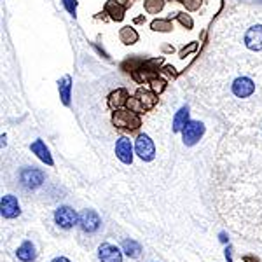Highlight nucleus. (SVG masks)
Instances as JSON below:
<instances>
[{"mask_svg": "<svg viewBox=\"0 0 262 262\" xmlns=\"http://www.w3.org/2000/svg\"><path fill=\"white\" fill-rule=\"evenodd\" d=\"M173 26H171L170 21H166V19H157V21L152 23V30H159V32H168L171 30Z\"/></svg>", "mask_w": 262, "mask_h": 262, "instance_id": "obj_19", "label": "nucleus"}, {"mask_svg": "<svg viewBox=\"0 0 262 262\" xmlns=\"http://www.w3.org/2000/svg\"><path fill=\"white\" fill-rule=\"evenodd\" d=\"M98 259H100V262H122V253L117 246L103 243L98 248Z\"/></svg>", "mask_w": 262, "mask_h": 262, "instance_id": "obj_9", "label": "nucleus"}, {"mask_svg": "<svg viewBox=\"0 0 262 262\" xmlns=\"http://www.w3.org/2000/svg\"><path fill=\"white\" fill-rule=\"evenodd\" d=\"M122 250H124L126 255H130V257H138L140 252H142V245L136 243L135 240H124L122 241Z\"/></svg>", "mask_w": 262, "mask_h": 262, "instance_id": "obj_16", "label": "nucleus"}, {"mask_svg": "<svg viewBox=\"0 0 262 262\" xmlns=\"http://www.w3.org/2000/svg\"><path fill=\"white\" fill-rule=\"evenodd\" d=\"M0 208H2V215L5 218H14L17 215L21 213V210H19V203L14 196H4L2 197V203H0Z\"/></svg>", "mask_w": 262, "mask_h": 262, "instance_id": "obj_10", "label": "nucleus"}, {"mask_svg": "<svg viewBox=\"0 0 262 262\" xmlns=\"http://www.w3.org/2000/svg\"><path fill=\"white\" fill-rule=\"evenodd\" d=\"M30 148H32V152L37 154V156H39L44 163H48V164H52V157H51V154H49L48 147L44 145L42 140H37V142H33Z\"/></svg>", "mask_w": 262, "mask_h": 262, "instance_id": "obj_13", "label": "nucleus"}, {"mask_svg": "<svg viewBox=\"0 0 262 262\" xmlns=\"http://www.w3.org/2000/svg\"><path fill=\"white\" fill-rule=\"evenodd\" d=\"M54 222L61 227V229H70L79 222V215L74 208L70 206H61L54 212Z\"/></svg>", "mask_w": 262, "mask_h": 262, "instance_id": "obj_3", "label": "nucleus"}, {"mask_svg": "<svg viewBox=\"0 0 262 262\" xmlns=\"http://www.w3.org/2000/svg\"><path fill=\"white\" fill-rule=\"evenodd\" d=\"M51 262H70L66 257H56V259H52Z\"/></svg>", "mask_w": 262, "mask_h": 262, "instance_id": "obj_22", "label": "nucleus"}, {"mask_svg": "<svg viewBox=\"0 0 262 262\" xmlns=\"http://www.w3.org/2000/svg\"><path fill=\"white\" fill-rule=\"evenodd\" d=\"M187 119H189V110L183 107V109H180L179 112H177V115H175L173 119V130L175 131H180L185 128V124H187Z\"/></svg>", "mask_w": 262, "mask_h": 262, "instance_id": "obj_15", "label": "nucleus"}, {"mask_svg": "<svg viewBox=\"0 0 262 262\" xmlns=\"http://www.w3.org/2000/svg\"><path fill=\"white\" fill-rule=\"evenodd\" d=\"M119 39H121V42H124V44H135L136 40H138V33L135 32V28L124 26L121 30V33H119Z\"/></svg>", "mask_w": 262, "mask_h": 262, "instance_id": "obj_17", "label": "nucleus"}, {"mask_svg": "<svg viewBox=\"0 0 262 262\" xmlns=\"http://www.w3.org/2000/svg\"><path fill=\"white\" fill-rule=\"evenodd\" d=\"M205 133V124L197 121H189L183 128V144L185 145H194L199 142V138Z\"/></svg>", "mask_w": 262, "mask_h": 262, "instance_id": "obj_4", "label": "nucleus"}, {"mask_svg": "<svg viewBox=\"0 0 262 262\" xmlns=\"http://www.w3.org/2000/svg\"><path fill=\"white\" fill-rule=\"evenodd\" d=\"M19 179H21V183L26 189H35L44 182V173L40 170H35V168H25V170H21Z\"/></svg>", "mask_w": 262, "mask_h": 262, "instance_id": "obj_8", "label": "nucleus"}, {"mask_svg": "<svg viewBox=\"0 0 262 262\" xmlns=\"http://www.w3.org/2000/svg\"><path fill=\"white\" fill-rule=\"evenodd\" d=\"M115 156L124 164H131L133 163V145H131L130 138L121 136L117 140V144H115Z\"/></svg>", "mask_w": 262, "mask_h": 262, "instance_id": "obj_7", "label": "nucleus"}, {"mask_svg": "<svg viewBox=\"0 0 262 262\" xmlns=\"http://www.w3.org/2000/svg\"><path fill=\"white\" fill-rule=\"evenodd\" d=\"M112 122L114 126L121 128V130H138L142 126V119L140 115L135 112V110H124V109H117L112 115Z\"/></svg>", "mask_w": 262, "mask_h": 262, "instance_id": "obj_2", "label": "nucleus"}, {"mask_svg": "<svg viewBox=\"0 0 262 262\" xmlns=\"http://www.w3.org/2000/svg\"><path fill=\"white\" fill-rule=\"evenodd\" d=\"M135 101L138 103L140 110H150V109L156 107L157 96L154 95L152 91H148V89H140L135 96Z\"/></svg>", "mask_w": 262, "mask_h": 262, "instance_id": "obj_11", "label": "nucleus"}, {"mask_svg": "<svg viewBox=\"0 0 262 262\" xmlns=\"http://www.w3.org/2000/svg\"><path fill=\"white\" fill-rule=\"evenodd\" d=\"M226 46L241 48L250 54H262V14L241 16V21H229Z\"/></svg>", "mask_w": 262, "mask_h": 262, "instance_id": "obj_1", "label": "nucleus"}, {"mask_svg": "<svg viewBox=\"0 0 262 262\" xmlns=\"http://www.w3.org/2000/svg\"><path fill=\"white\" fill-rule=\"evenodd\" d=\"M60 93H61V100H63V103L68 105V101H70V77L68 75L63 77V81L60 82Z\"/></svg>", "mask_w": 262, "mask_h": 262, "instance_id": "obj_18", "label": "nucleus"}, {"mask_svg": "<svg viewBox=\"0 0 262 262\" xmlns=\"http://www.w3.org/2000/svg\"><path fill=\"white\" fill-rule=\"evenodd\" d=\"M128 98H130V96H128V91L126 89H117V91L115 93H112V95H110V98H109V105L110 107H115V109H119V107H121V105H124L128 101Z\"/></svg>", "mask_w": 262, "mask_h": 262, "instance_id": "obj_14", "label": "nucleus"}, {"mask_svg": "<svg viewBox=\"0 0 262 262\" xmlns=\"http://www.w3.org/2000/svg\"><path fill=\"white\" fill-rule=\"evenodd\" d=\"M179 19L182 21V25H187L189 28L192 26V21H191V17H187V16H183V14H179Z\"/></svg>", "mask_w": 262, "mask_h": 262, "instance_id": "obj_21", "label": "nucleus"}, {"mask_svg": "<svg viewBox=\"0 0 262 262\" xmlns=\"http://www.w3.org/2000/svg\"><path fill=\"white\" fill-rule=\"evenodd\" d=\"M79 224H81V229H82V231L96 232L98 227H100L101 220L96 212H93V210H84L82 213L79 215Z\"/></svg>", "mask_w": 262, "mask_h": 262, "instance_id": "obj_6", "label": "nucleus"}, {"mask_svg": "<svg viewBox=\"0 0 262 262\" xmlns=\"http://www.w3.org/2000/svg\"><path fill=\"white\" fill-rule=\"evenodd\" d=\"M145 9H147V13H157V11H161L163 9V2L161 0H156V2L152 4V0H147Z\"/></svg>", "mask_w": 262, "mask_h": 262, "instance_id": "obj_20", "label": "nucleus"}, {"mask_svg": "<svg viewBox=\"0 0 262 262\" xmlns=\"http://www.w3.org/2000/svg\"><path fill=\"white\" fill-rule=\"evenodd\" d=\"M17 259L23 262H32L35 259V246L32 241H25V243L17 248Z\"/></svg>", "mask_w": 262, "mask_h": 262, "instance_id": "obj_12", "label": "nucleus"}, {"mask_svg": "<svg viewBox=\"0 0 262 262\" xmlns=\"http://www.w3.org/2000/svg\"><path fill=\"white\" fill-rule=\"evenodd\" d=\"M136 148V154L140 156V159H144V161H152L154 156H156V145L147 135H140L138 140H136L135 144Z\"/></svg>", "mask_w": 262, "mask_h": 262, "instance_id": "obj_5", "label": "nucleus"}]
</instances>
